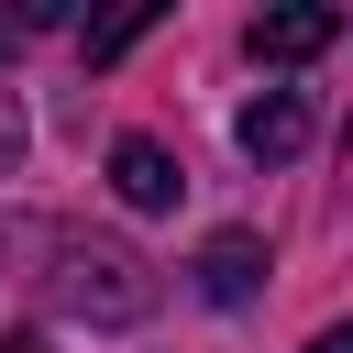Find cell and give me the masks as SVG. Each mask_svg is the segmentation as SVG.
<instances>
[{"label":"cell","instance_id":"1","mask_svg":"<svg viewBox=\"0 0 353 353\" xmlns=\"http://www.w3.org/2000/svg\"><path fill=\"white\" fill-rule=\"evenodd\" d=\"M55 309L121 331V320L154 309V276H143V254H121V243H55Z\"/></svg>","mask_w":353,"mask_h":353},{"label":"cell","instance_id":"2","mask_svg":"<svg viewBox=\"0 0 353 353\" xmlns=\"http://www.w3.org/2000/svg\"><path fill=\"white\" fill-rule=\"evenodd\" d=\"M110 188L132 199V210H176V188H188V165L154 143V132H121L110 143Z\"/></svg>","mask_w":353,"mask_h":353},{"label":"cell","instance_id":"3","mask_svg":"<svg viewBox=\"0 0 353 353\" xmlns=\"http://www.w3.org/2000/svg\"><path fill=\"white\" fill-rule=\"evenodd\" d=\"M298 143H309V99H298V88H265V99L243 110V154H254V165H287Z\"/></svg>","mask_w":353,"mask_h":353},{"label":"cell","instance_id":"4","mask_svg":"<svg viewBox=\"0 0 353 353\" xmlns=\"http://www.w3.org/2000/svg\"><path fill=\"white\" fill-rule=\"evenodd\" d=\"M254 287H265V243H254V232H210V243H199V298L232 309V298H254Z\"/></svg>","mask_w":353,"mask_h":353},{"label":"cell","instance_id":"5","mask_svg":"<svg viewBox=\"0 0 353 353\" xmlns=\"http://www.w3.org/2000/svg\"><path fill=\"white\" fill-rule=\"evenodd\" d=\"M320 44H342V11H254V55L265 66H298Z\"/></svg>","mask_w":353,"mask_h":353},{"label":"cell","instance_id":"6","mask_svg":"<svg viewBox=\"0 0 353 353\" xmlns=\"http://www.w3.org/2000/svg\"><path fill=\"white\" fill-rule=\"evenodd\" d=\"M143 22H154V11H121V22H99V33H88V66H110V55H132V44H143Z\"/></svg>","mask_w":353,"mask_h":353},{"label":"cell","instance_id":"7","mask_svg":"<svg viewBox=\"0 0 353 353\" xmlns=\"http://www.w3.org/2000/svg\"><path fill=\"white\" fill-rule=\"evenodd\" d=\"M22 165V110H11V88H0V176Z\"/></svg>","mask_w":353,"mask_h":353},{"label":"cell","instance_id":"8","mask_svg":"<svg viewBox=\"0 0 353 353\" xmlns=\"http://www.w3.org/2000/svg\"><path fill=\"white\" fill-rule=\"evenodd\" d=\"M309 353H353V331H320V342H309Z\"/></svg>","mask_w":353,"mask_h":353},{"label":"cell","instance_id":"9","mask_svg":"<svg viewBox=\"0 0 353 353\" xmlns=\"http://www.w3.org/2000/svg\"><path fill=\"white\" fill-rule=\"evenodd\" d=\"M0 353H44V342H0Z\"/></svg>","mask_w":353,"mask_h":353},{"label":"cell","instance_id":"10","mask_svg":"<svg viewBox=\"0 0 353 353\" xmlns=\"http://www.w3.org/2000/svg\"><path fill=\"white\" fill-rule=\"evenodd\" d=\"M0 55H11V33H0Z\"/></svg>","mask_w":353,"mask_h":353}]
</instances>
